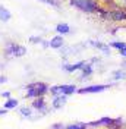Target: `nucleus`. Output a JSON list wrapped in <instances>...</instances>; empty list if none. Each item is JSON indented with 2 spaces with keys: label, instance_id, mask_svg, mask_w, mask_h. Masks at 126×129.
Here are the masks:
<instances>
[{
  "label": "nucleus",
  "instance_id": "1",
  "mask_svg": "<svg viewBox=\"0 0 126 129\" xmlns=\"http://www.w3.org/2000/svg\"><path fill=\"white\" fill-rule=\"evenodd\" d=\"M72 5H75L84 12H94L95 10V3L91 0H72Z\"/></svg>",
  "mask_w": 126,
  "mask_h": 129
},
{
  "label": "nucleus",
  "instance_id": "2",
  "mask_svg": "<svg viewBox=\"0 0 126 129\" xmlns=\"http://www.w3.org/2000/svg\"><path fill=\"white\" fill-rule=\"evenodd\" d=\"M47 91V87L44 84H35L28 87V97H37V95H43Z\"/></svg>",
  "mask_w": 126,
  "mask_h": 129
},
{
  "label": "nucleus",
  "instance_id": "3",
  "mask_svg": "<svg viewBox=\"0 0 126 129\" xmlns=\"http://www.w3.org/2000/svg\"><path fill=\"white\" fill-rule=\"evenodd\" d=\"M75 87L73 85H60V87H53L51 88V92L56 94V95H65V94H72V92H75Z\"/></svg>",
  "mask_w": 126,
  "mask_h": 129
},
{
  "label": "nucleus",
  "instance_id": "4",
  "mask_svg": "<svg viewBox=\"0 0 126 129\" xmlns=\"http://www.w3.org/2000/svg\"><path fill=\"white\" fill-rule=\"evenodd\" d=\"M8 51H9V54H13V56H24L25 54V47H22V46H16V44H9Z\"/></svg>",
  "mask_w": 126,
  "mask_h": 129
},
{
  "label": "nucleus",
  "instance_id": "5",
  "mask_svg": "<svg viewBox=\"0 0 126 129\" xmlns=\"http://www.w3.org/2000/svg\"><path fill=\"white\" fill-rule=\"evenodd\" d=\"M107 88V85H92V87H87L84 89H79V92H100V91H104Z\"/></svg>",
  "mask_w": 126,
  "mask_h": 129
},
{
  "label": "nucleus",
  "instance_id": "6",
  "mask_svg": "<svg viewBox=\"0 0 126 129\" xmlns=\"http://www.w3.org/2000/svg\"><path fill=\"white\" fill-rule=\"evenodd\" d=\"M63 43H65V41H63L62 37H54V38H51V41H50L48 46L53 47V48H60L63 46Z\"/></svg>",
  "mask_w": 126,
  "mask_h": 129
},
{
  "label": "nucleus",
  "instance_id": "7",
  "mask_svg": "<svg viewBox=\"0 0 126 129\" xmlns=\"http://www.w3.org/2000/svg\"><path fill=\"white\" fill-rule=\"evenodd\" d=\"M109 18H111L113 21H125L126 13L125 12H113V13H109Z\"/></svg>",
  "mask_w": 126,
  "mask_h": 129
},
{
  "label": "nucleus",
  "instance_id": "8",
  "mask_svg": "<svg viewBox=\"0 0 126 129\" xmlns=\"http://www.w3.org/2000/svg\"><path fill=\"white\" fill-rule=\"evenodd\" d=\"M10 12H9L6 8H3V6H0V21H3V22H6L10 19Z\"/></svg>",
  "mask_w": 126,
  "mask_h": 129
},
{
  "label": "nucleus",
  "instance_id": "9",
  "mask_svg": "<svg viewBox=\"0 0 126 129\" xmlns=\"http://www.w3.org/2000/svg\"><path fill=\"white\" fill-rule=\"evenodd\" d=\"M84 62H79V63H75V64H65L63 68L68 71V72H72V71H76V69H82L84 68Z\"/></svg>",
  "mask_w": 126,
  "mask_h": 129
},
{
  "label": "nucleus",
  "instance_id": "10",
  "mask_svg": "<svg viewBox=\"0 0 126 129\" xmlns=\"http://www.w3.org/2000/svg\"><path fill=\"white\" fill-rule=\"evenodd\" d=\"M65 103H66V97L65 95H57L54 98V101H53V106H54L56 109H59V107H62Z\"/></svg>",
  "mask_w": 126,
  "mask_h": 129
},
{
  "label": "nucleus",
  "instance_id": "11",
  "mask_svg": "<svg viewBox=\"0 0 126 129\" xmlns=\"http://www.w3.org/2000/svg\"><path fill=\"white\" fill-rule=\"evenodd\" d=\"M56 31L59 32V34H68V32L71 31V28H69L68 24H59L56 26Z\"/></svg>",
  "mask_w": 126,
  "mask_h": 129
},
{
  "label": "nucleus",
  "instance_id": "12",
  "mask_svg": "<svg viewBox=\"0 0 126 129\" xmlns=\"http://www.w3.org/2000/svg\"><path fill=\"white\" fill-rule=\"evenodd\" d=\"M16 106H18V101L10 98V100H8V101L5 103V109H15Z\"/></svg>",
  "mask_w": 126,
  "mask_h": 129
},
{
  "label": "nucleus",
  "instance_id": "13",
  "mask_svg": "<svg viewBox=\"0 0 126 129\" xmlns=\"http://www.w3.org/2000/svg\"><path fill=\"white\" fill-rule=\"evenodd\" d=\"M113 76L116 79H123L126 76V72H123V71H116V72H113Z\"/></svg>",
  "mask_w": 126,
  "mask_h": 129
},
{
  "label": "nucleus",
  "instance_id": "14",
  "mask_svg": "<svg viewBox=\"0 0 126 129\" xmlns=\"http://www.w3.org/2000/svg\"><path fill=\"white\" fill-rule=\"evenodd\" d=\"M82 71H84V75H82V78H85L87 75H91V72H92V69H91V66H89V64H84Z\"/></svg>",
  "mask_w": 126,
  "mask_h": 129
},
{
  "label": "nucleus",
  "instance_id": "15",
  "mask_svg": "<svg viewBox=\"0 0 126 129\" xmlns=\"http://www.w3.org/2000/svg\"><path fill=\"white\" fill-rule=\"evenodd\" d=\"M91 44H92L94 47H98L100 50H103V51H106V53H109V47L103 46V44H100V43H95V41H91Z\"/></svg>",
  "mask_w": 126,
  "mask_h": 129
},
{
  "label": "nucleus",
  "instance_id": "16",
  "mask_svg": "<svg viewBox=\"0 0 126 129\" xmlns=\"http://www.w3.org/2000/svg\"><path fill=\"white\" fill-rule=\"evenodd\" d=\"M34 107H37V109H44V100H43V98L37 100V101L34 103Z\"/></svg>",
  "mask_w": 126,
  "mask_h": 129
},
{
  "label": "nucleus",
  "instance_id": "17",
  "mask_svg": "<svg viewBox=\"0 0 126 129\" xmlns=\"http://www.w3.org/2000/svg\"><path fill=\"white\" fill-rule=\"evenodd\" d=\"M111 46H113V47H116V48H119V50H123V48H126L125 43H117V41H116V43H111Z\"/></svg>",
  "mask_w": 126,
  "mask_h": 129
},
{
  "label": "nucleus",
  "instance_id": "18",
  "mask_svg": "<svg viewBox=\"0 0 126 129\" xmlns=\"http://www.w3.org/2000/svg\"><path fill=\"white\" fill-rule=\"evenodd\" d=\"M66 129H85V126H82V125H71Z\"/></svg>",
  "mask_w": 126,
  "mask_h": 129
},
{
  "label": "nucleus",
  "instance_id": "19",
  "mask_svg": "<svg viewBox=\"0 0 126 129\" xmlns=\"http://www.w3.org/2000/svg\"><path fill=\"white\" fill-rule=\"evenodd\" d=\"M21 112H22V114H24V116H29V114H31V112H29V109H21Z\"/></svg>",
  "mask_w": 126,
  "mask_h": 129
},
{
  "label": "nucleus",
  "instance_id": "20",
  "mask_svg": "<svg viewBox=\"0 0 126 129\" xmlns=\"http://www.w3.org/2000/svg\"><path fill=\"white\" fill-rule=\"evenodd\" d=\"M41 2H44V3H47V5H53V6L57 8V3H56L54 0H41Z\"/></svg>",
  "mask_w": 126,
  "mask_h": 129
},
{
  "label": "nucleus",
  "instance_id": "21",
  "mask_svg": "<svg viewBox=\"0 0 126 129\" xmlns=\"http://www.w3.org/2000/svg\"><path fill=\"white\" fill-rule=\"evenodd\" d=\"M120 54H122V56H126V48H123V50H120Z\"/></svg>",
  "mask_w": 126,
  "mask_h": 129
},
{
  "label": "nucleus",
  "instance_id": "22",
  "mask_svg": "<svg viewBox=\"0 0 126 129\" xmlns=\"http://www.w3.org/2000/svg\"><path fill=\"white\" fill-rule=\"evenodd\" d=\"M2 95H3V97H6V98H8V97L10 95V94H9V92H3V94H2Z\"/></svg>",
  "mask_w": 126,
  "mask_h": 129
},
{
  "label": "nucleus",
  "instance_id": "23",
  "mask_svg": "<svg viewBox=\"0 0 126 129\" xmlns=\"http://www.w3.org/2000/svg\"><path fill=\"white\" fill-rule=\"evenodd\" d=\"M0 82H6V78H3V76H0Z\"/></svg>",
  "mask_w": 126,
  "mask_h": 129
},
{
  "label": "nucleus",
  "instance_id": "24",
  "mask_svg": "<svg viewBox=\"0 0 126 129\" xmlns=\"http://www.w3.org/2000/svg\"><path fill=\"white\" fill-rule=\"evenodd\" d=\"M5 113H6V109H5V110H0V116H2V114H5Z\"/></svg>",
  "mask_w": 126,
  "mask_h": 129
},
{
  "label": "nucleus",
  "instance_id": "25",
  "mask_svg": "<svg viewBox=\"0 0 126 129\" xmlns=\"http://www.w3.org/2000/svg\"><path fill=\"white\" fill-rule=\"evenodd\" d=\"M123 66H126V62H125V63H123Z\"/></svg>",
  "mask_w": 126,
  "mask_h": 129
}]
</instances>
